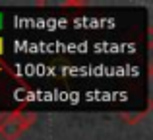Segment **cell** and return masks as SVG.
Wrapping results in <instances>:
<instances>
[{
	"instance_id": "1",
	"label": "cell",
	"mask_w": 153,
	"mask_h": 140,
	"mask_svg": "<svg viewBox=\"0 0 153 140\" xmlns=\"http://www.w3.org/2000/svg\"><path fill=\"white\" fill-rule=\"evenodd\" d=\"M33 123H35L33 113H23V111L4 113L0 117V136L4 140H16L22 136Z\"/></svg>"
},
{
	"instance_id": "2",
	"label": "cell",
	"mask_w": 153,
	"mask_h": 140,
	"mask_svg": "<svg viewBox=\"0 0 153 140\" xmlns=\"http://www.w3.org/2000/svg\"><path fill=\"white\" fill-rule=\"evenodd\" d=\"M62 8H85L87 2H82V0H68V2H60Z\"/></svg>"
},
{
	"instance_id": "3",
	"label": "cell",
	"mask_w": 153,
	"mask_h": 140,
	"mask_svg": "<svg viewBox=\"0 0 153 140\" xmlns=\"http://www.w3.org/2000/svg\"><path fill=\"white\" fill-rule=\"evenodd\" d=\"M0 53H2V41H0Z\"/></svg>"
}]
</instances>
